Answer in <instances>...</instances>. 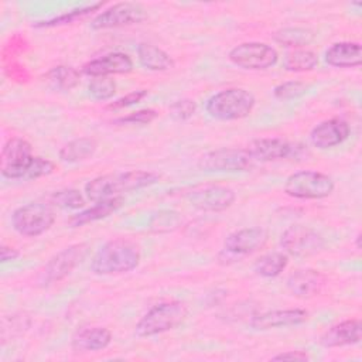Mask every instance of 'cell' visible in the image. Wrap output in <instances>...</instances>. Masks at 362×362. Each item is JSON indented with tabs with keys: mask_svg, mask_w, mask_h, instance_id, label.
<instances>
[{
	"mask_svg": "<svg viewBox=\"0 0 362 362\" xmlns=\"http://www.w3.org/2000/svg\"><path fill=\"white\" fill-rule=\"evenodd\" d=\"M160 175L153 171L130 170L112 173L92 178L85 184V195L89 201L98 202L113 197H122L124 192L147 188L158 182Z\"/></svg>",
	"mask_w": 362,
	"mask_h": 362,
	"instance_id": "1",
	"label": "cell"
},
{
	"mask_svg": "<svg viewBox=\"0 0 362 362\" xmlns=\"http://www.w3.org/2000/svg\"><path fill=\"white\" fill-rule=\"evenodd\" d=\"M141 260L140 246L124 238L103 243L90 260V272L98 276L123 274L134 270Z\"/></svg>",
	"mask_w": 362,
	"mask_h": 362,
	"instance_id": "2",
	"label": "cell"
},
{
	"mask_svg": "<svg viewBox=\"0 0 362 362\" xmlns=\"http://www.w3.org/2000/svg\"><path fill=\"white\" fill-rule=\"evenodd\" d=\"M256 105L255 95L243 88H228L209 96L205 102L208 116L222 122L247 117Z\"/></svg>",
	"mask_w": 362,
	"mask_h": 362,
	"instance_id": "3",
	"label": "cell"
},
{
	"mask_svg": "<svg viewBox=\"0 0 362 362\" xmlns=\"http://www.w3.org/2000/svg\"><path fill=\"white\" fill-rule=\"evenodd\" d=\"M188 315V307L178 300L164 301L151 307L136 324L134 334L140 338L154 337L181 325Z\"/></svg>",
	"mask_w": 362,
	"mask_h": 362,
	"instance_id": "4",
	"label": "cell"
},
{
	"mask_svg": "<svg viewBox=\"0 0 362 362\" xmlns=\"http://www.w3.org/2000/svg\"><path fill=\"white\" fill-rule=\"evenodd\" d=\"M284 192L297 199H322L329 197L335 189L334 180L321 171L301 170L286 178Z\"/></svg>",
	"mask_w": 362,
	"mask_h": 362,
	"instance_id": "5",
	"label": "cell"
},
{
	"mask_svg": "<svg viewBox=\"0 0 362 362\" xmlns=\"http://www.w3.org/2000/svg\"><path fill=\"white\" fill-rule=\"evenodd\" d=\"M55 222V212L49 204L28 202L11 214V226L21 236L35 238L45 233Z\"/></svg>",
	"mask_w": 362,
	"mask_h": 362,
	"instance_id": "6",
	"label": "cell"
},
{
	"mask_svg": "<svg viewBox=\"0 0 362 362\" xmlns=\"http://www.w3.org/2000/svg\"><path fill=\"white\" fill-rule=\"evenodd\" d=\"M255 165L253 157L246 148L222 147L205 153L198 160V168L206 173L249 171Z\"/></svg>",
	"mask_w": 362,
	"mask_h": 362,
	"instance_id": "7",
	"label": "cell"
},
{
	"mask_svg": "<svg viewBox=\"0 0 362 362\" xmlns=\"http://www.w3.org/2000/svg\"><path fill=\"white\" fill-rule=\"evenodd\" d=\"M229 61L242 68L250 71H263L272 68L279 61L277 51L264 42H242L233 47L228 54Z\"/></svg>",
	"mask_w": 362,
	"mask_h": 362,
	"instance_id": "8",
	"label": "cell"
},
{
	"mask_svg": "<svg viewBox=\"0 0 362 362\" xmlns=\"http://www.w3.org/2000/svg\"><path fill=\"white\" fill-rule=\"evenodd\" d=\"M280 245L290 256L308 257L320 253L325 247V240L310 226L291 225L281 233Z\"/></svg>",
	"mask_w": 362,
	"mask_h": 362,
	"instance_id": "9",
	"label": "cell"
},
{
	"mask_svg": "<svg viewBox=\"0 0 362 362\" xmlns=\"http://www.w3.org/2000/svg\"><path fill=\"white\" fill-rule=\"evenodd\" d=\"M33 147L23 137L8 139L1 150L0 171L4 178L20 180L25 178L27 170L33 161Z\"/></svg>",
	"mask_w": 362,
	"mask_h": 362,
	"instance_id": "10",
	"label": "cell"
},
{
	"mask_svg": "<svg viewBox=\"0 0 362 362\" xmlns=\"http://www.w3.org/2000/svg\"><path fill=\"white\" fill-rule=\"evenodd\" d=\"M146 18H147L146 8L140 3L122 1L96 14L90 21V28L92 30L117 28V27L139 24Z\"/></svg>",
	"mask_w": 362,
	"mask_h": 362,
	"instance_id": "11",
	"label": "cell"
},
{
	"mask_svg": "<svg viewBox=\"0 0 362 362\" xmlns=\"http://www.w3.org/2000/svg\"><path fill=\"white\" fill-rule=\"evenodd\" d=\"M86 253V243H74L55 253L44 266L42 283L48 286L64 280L85 259Z\"/></svg>",
	"mask_w": 362,
	"mask_h": 362,
	"instance_id": "12",
	"label": "cell"
},
{
	"mask_svg": "<svg viewBox=\"0 0 362 362\" xmlns=\"http://www.w3.org/2000/svg\"><path fill=\"white\" fill-rule=\"evenodd\" d=\"M255 161H279L300 157L303 146L280 137H259L250 141L246 148Z\"/></svg>",
	"mask_w": 362,
	"mask_h": 362,
	"instance_id": "13",
	"label": "cell"
},
{
	"mask_svg": "<svg viewBox=\"0 0 362 362\" xmlns=\"http://www.w3.org/2000/svg\"><path fill=\"white\" fill-rule=\"evenodd\" d=\"M269 239V232L260 226L242 228L230 232L223 240V250L230 257L240 259L262 249Z\"/></svg>",
	"mask_w": 362,
	"mask_h": 362,
	"instance_id": "14",
	"label": "cell"
},
{
	"mask_svg": "<svg viewBox=\"0 0 362 362\" xmlns=\"http://www.w3.org/2000/svg\"><path fill=\"white\" fill-rule=\"evenodd\" d=\"M188 202L204 212H222L230 208L236 199L232 188L223 185H208L188 194Z\"/></svg>",
	"mask_w": 362,
	"mask_h": 362,
	"instance_id": "15",
	"label": "cell"
},
{
	"mask_svg": "<svg viewBox=\"0 0 362 362\" xmlns=\"http://www.w3.org/2000/svg\"><path fill=\"white\" fill-rule=\"evenodd\" d=\"M351 134V127L348 122L339 117L327 119L310 132V141L314 147L327 150L344 143Z\"/></svg>",
	"mask_w": 362,
	"mask_h": 362,
	"instance_id": "16",
	"label": "cell"
},
{
	"mask_svg": "<svg viewBox=\"0 0 362 362\" xmlns=\"http://www.w3.org/2000/svg\"><path fill=\"white\" fill-rule=\"evenodd\" d=\"M308 320V311L303 308H286V310H272L262 314L253 315L250 320V327L257 331L300 325Z\"/></svg>",
	"mask_w": 362,
	"mask_h": 362,
	"instance_id": "17",
	"label": "cell"
},
{
	"mask_svg": "<svg viewBox=\"0 0 362 362\" xmlns=\"http://www.w3.org/2000/svg\"><path fill=\"white\" fill-rule=\"evenodd\" d=\"M133 71V59L124 52H110L86 62L82 72L88 76H109L116 74H129Z\"/></svg>",
	"mask_w": 362,
	"mask_h": 362,
	"instance_id": "18",
	"label": "cell"
},
{
	"mask_svg": "<svg viewBox=\"0 0 362 362\" xmlns=\"http://www.w3.org/2000/svg\"><path fill=\"white\" fill-rule=\"evenodd\" d=\"M327 283L325 276L320 270L298 269L287 277L288 291L298 298H310L318 296Z\"/></svg>",
	"mask_w": 362,
	"mask_h": 362,
	"instance_id": "19",
	"label": "cell"
},
{
	"mask_svg": "<svg viewBox=\"0 0 362 362\" xmlns=\"http://www.w3.org/2000/svg\"><path fill=\"white\" fill-rule=\"evenodd\" d=\"M362 338V322L358 318L341 321L328 328L320 338L324 348H338L359 344Z\"/></svg>",
	"mask_w": 362,
	"mask_h": 362,
	"instance_id": "20",
	"label": "cell"
},
{
	"mask_svg": "<svg viewBox=\"0 0 362 362\" xmlns=\"http://www.w3.org/2000/svg\"><path fill=\"white\" fill-rule=\"evenodd\" d=\"M112 342V332L105 327H82L71 339L75 352H96L107 348Z\"/></svg>",
	"mask_w": 362,
	"mask_h": 362,
	"instance_id": "21",
	"label": "cell"
},
{
	"mask_svg": "<svg viewBox=\"0 0 362 362\" xmlns=\"http://www.w3.org/2000/svg\"><path fill=\"white\" fill-rule=\"evenodd\" d=\"M324 59L329 66L356 68L362 64V45L354 41L335 42L327 48Z\"/></svg>",
	"mask_w": 362,
	"mask_h": 362,
	"instance_id": "22",
	"label": "cell"
},
{
	"mask_svg": "<svg viewBox=\"0 0 362 362\" xmlns=\"http://www.w3.org/2000/svg\"><path fill=\"white\" fill-rule=\"evenodd\" d=\"M123 204H124L123 197H113V198H107L103 201H98V202H95V205H92L86 209H82L78 214H74L68 219V225L71 228H81L83 225L103 219V218L112 215L113 212H116L119 208H122Z\"/></svg>",
	"mask_w": 362,
	"mask_h": 362,
	"instance_id": "23",
	"label": "cell"
},
{
	"mask_svg": "<svg viewBox=\"0 0 362 362\" xmlns=\"http://www.w3.org/2000/svg\"><path fill=\"white\" fill-rule=\"evenodd\" d=\"M137 59L141 66L154 72H164L174 68L173 57L157 45L140 42L137 45Z\"/></svg>",
	"mask_w": 362,
	"mask_h": 362,
	"instance_id": "24",
	"label": "cell"
},
{
	"mask_svg": "<svg viewBox=\"0 0 362 362\" xmlns=\"http://www.w3.org/2000/svg\"><path fill=\"white\" fill-rule=\"evenodd\" d=\"M98 148V143L90 137H78L64 144L58 153L61 161L72 164L90 158Z\"/></svg>",
	"mask_w": 362,
	"mask_h": 362,
	"instance_id": "25",
	"label": "cell"
},
{
	"mask_svg": "<svg viewBox=\"0 0 362 362\" xmlns=\"http://www.w3.org/2000/svg\"><path fill=\"white\" fill-rule=\"evenodd\" d=\"M314 38L315 34L311 30L303 27H284L277 30L273 35V40L277 44L283 47H293L294 49L311 44Z\"/></svg>",
	"mask_w": 362,
	"mask_h": 362,
	"instance_id": "26",
	"label": "cell"
},
{
	"mask_svg": "<svg viewBox=\"0 0 362 362\" xmlns=\"http://www.w3.org/2000/svg\"><path fill=\"white\" fill-rule=\"evenodd\" d=\"M318 65V57L314 51L297 48L287 52L283 58V68L288 72H307Z\"/></svg>",
	"mask_w": 362,
	"mask_h": 362,
	"instance_id": "27",
	"label": "cell"
},
{
	"mask_svg": "<svg viewBox=\"0 0 362 362\" xmlns=\"http://www.w3.org/2000/svg\"><path fill=\"white\" fill-rule=\"evenodd\" d=\"M288 264V256L283 252H270L260 256L255 264V272L262 277H276L279 276Z\"/></svg>",
	"mask_w": 362,
	"mask_h": 362,
	"instance_id": "28",
	"label": "cell"
},
{
	"mask_svg": "<svg viewBox=\"0 0 362 362\" xmlns=\"http://www.w3.org/2000/svg\"><path fill=\"white\" fill-rule=\"evenodd\" d=\"M47 81L59 90H71L74 89L79 81H81V74L78 69H75L74 66H68V65H58L51 68L47 75H45Z\"/></svg>",
	"mask_w": 362,
	"mask_h": 362,
	"instance_id": "29",
	"label": "cell"
},
{
	"mask_svg": "<svg viewBox=\"0 0 362 362\" xmlns=\"http://www.w3.org/2000/svg\"><path fill=\"white\" fill-rule=\"evenodd\" d=\"M103 6L102 1L99 3H92L88 6H82V7H76L74 10H69L68 13H64L58 17H52L49 20H42V21H37L34 25L38 28H49V27H57V25H64V24H69L74 23L78 18H82L85 16L92 14L93 11H98L100 7Z\"/></svg>",
	"mask_w": 362,
	"mask_h": 362,
	"instance_id": "30",
	"label": "cell"
},
{
	"mask_svg": "<svg viewBox=\"0 0 362 362\" xmlns=\"http://www.w3.org/2000/svg\"><path fill=\"white\" fill-rule=\"evenodd\" d=\"M49 199H51V204L62 209H81L86 204L82 192L75 188H65V189L55 191L51 194Z\"/></svg>",
	"mask_w": 362,
	"mask_h": 362,
	"instance_id": "31",
	"label": "cell"
},
{
	"mask_svg": "<svg viewBox=\"0 0 362 362\" xmlns=\"http://www.w3.org/2000/svg\"><path fill=\"white\" fill-rule=\"evenodd\" d=\"M89 95L96 100H107L116 93V82L109 76H96L88 85Z\"/></svg>",
	"mask_w": 362,
	"mask_h": 362,
	"instance_id": "32",
	"label": "cell"
},
{
	"mask_svg": "<svg viewBox=\"0 0 362 362\" xmlns=\"http://www.w3.org/2000/svg\"><path fill=\"white\" fill-rule=\"evenodd\" d=\"M308 90V85H305L301 81H287L283 83H279L273 89V95L279 100H293L303 95H305Z\"/></svg>",
	"mask_w": 362,
	"mask_h": 362,
	"instance_id": "33",
	"label": "cell"
},
{
	"mask_svg": "<svg viewBox=\"0 0 362 362\" xmlns=\"http://www.w3.org/2000/svg\"><path fill=\"white\" fill-rule=\"evenodd\" d=\"M181 222V215L175 211H160L157 212L150 222V228L154 232H168L175 229Z\"/></svg>",
	"mask_w": 362,
	"mask_h": 362,
	"instance_id": "34",
	"label": "cell"
},
{
	"mask_svg": "<svg viewBox=\"0 0 362 362\" xmlns=\"http://www.w3.org/2000/svg\"><path fill=\"white\" fill-rule=\"evenodd\" d=\"M170 116L174 119V120H178V122H184V120H188L191 119L195 112H197V103L195 100L192 99H180V100H175L174 103L170 105Z\"/></svg>",
	"mask_w": 362,
	"mask_h": 362,
	"instance_id": "35",
	"label": "cell"
},
{
	"mask_svg": "<svg viewBox=\"0 0 362 362\" xmlns=\"http://www.w3.org/2000/svg\"><path fill=\"white\" fill-rule=\"evenodd\" d=\"M54 170H55V164L51 160L34 156V158H33V161H31V164L27 170L25 178L27 180H37V178H41V177H47V175L52 174Z\"/></svg>",
	"mask_w": 362,
	"mask_h": 362,
	"instance_id": "36",
	"label": "cell"
},
{
	"mask_svg": "<svg viewBox=\"0 0 362 362\" xmlns=\"http://www.w3.org/2000/svg\"><path fill=\"white\" fill-rule=\"evenodd\" d=\"M157 112L154 109H140L137 112H132L127 116H122L115 119L116 124H148L157 117Z\"/></svg>",
	"mask_w": 362,
	"mask_h": 362,
	"instance_id": "37",
	"label": "cell"
},
{
	"mask_svg": "<svg viewBox=\"0 0 362 362\" xmlns=\"http://www.w3.org/2000/svg\"><path fill=\"white\" fill-rule=\"evenodd\" d=\"M147 96V90L146 89H139V90H133L116 100H113L112 103L107 105V109H112V110H119V109H124V107H129V106H133L139 102H141L144 98Z\"/></svg>",
	"mask_w": 362,
	"mask_h": 362,
	"instance_id": "38",
	"label": "cell"
},
{
	"mask_svg": "<svg viewBox=\"0 0 362 362\" xmlns=\"http://www.w3.org/2000/svg\"><path fill=\"white\" fill-rule=\"evenodd\" d=\"M273 361H310V355L305 351H286L272 358Z\"/></svg>",
	"mask_w": 362,
	"mask_h": 362,
	"instance_id": "39",
	"label": "cell"
},
{
	"mask_svg": "<svg viewBox=\"0 0 362 362\" xmlns=\"http://www.w3.org/2000/svg\"><path fill=\"white\" fill-rule=\"evenodd\" d=\"M20 256V252L16 247L11 246H6L1 245L0 246V262L1 263H7V262H13Z\"/></svg>",
	"mask_w": 362,
	"mask_h": 362,
	"instance_id": "40",
	"label": "cell"
},
{
	"mask_svg": "<svg viewBox=\"0 0 362 362\" xmlns=\"http://www.w3.org/2000/svg\"><path fill=\"white\" fill-rule=\"evenodd\" d=\"M361 236H362V235H361V233H358V235H356V238H355V245H356V249H361V239H362Z\"/></svg>",
	"mask_w": 362,
	"mask_h": 362,
	"instance_id": "41",
	"label": "cell"
}]
</instances>
